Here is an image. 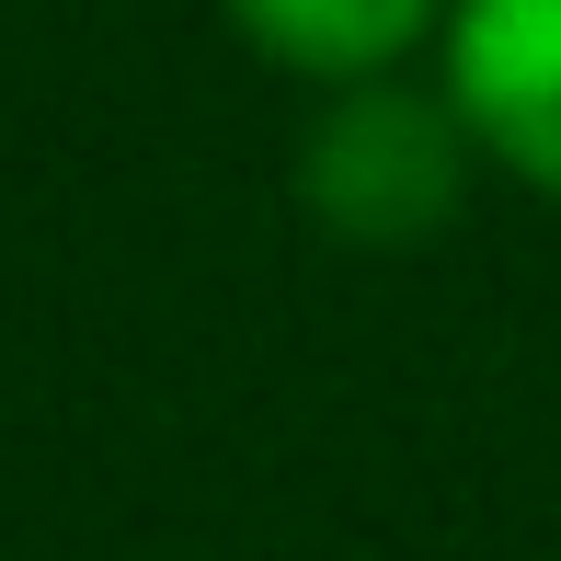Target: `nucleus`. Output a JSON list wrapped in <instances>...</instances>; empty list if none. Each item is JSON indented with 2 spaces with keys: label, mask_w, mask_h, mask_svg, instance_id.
Listing matches in <instances>:
<instances>
[{
  "label": "nucleus",
  "mask_w": 561,
  "mask_h": 561,
  "mask_svg": "<svg viewBox=\"0 0 561 561\" xmlns=\"http://www.w3.org/2000/svg\"><path fill=\"white\" fill-rule=\"evenodd\" d=\"M447 104L481 161L561 195V0H447Z\"/></svg>",
  "instance_id": "obj_2"
},
{
  "label": "nucleus",
  "mask_w": 561,
  "mask_h": 561,
  "mask_svg": "<svg viewBox=\"0 0 561 561\" xmlns=\"http://www.w3.org/2000/svg\"><path fill=\"white\" fill-rule=\"evenodd\" d=\"M229 35L252 58L298 69L321 92H355V81H390L413 46L447 35V0H218Z\"/></svg>",
  "instance_id": "obj_3"
},
{
  "label": "nucleus",
  "mask_w": 561,
  "mask_h": 561,
  "mask_svg": "<svg viewBox=\"0 0 561 561\" xmlns=\"http://www.w3.org/2000/svg\"><path fill=\"white\" fill-rule=\"evenodd\" d=\"M470 126H458L447 92H413V81H355L321 104L310 149H298V207H310L333 241L355 252H413L436 241L470 195Z\"/></svg>",
  "instance_id": "obj_1"
}]
</instances>
